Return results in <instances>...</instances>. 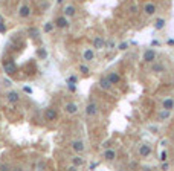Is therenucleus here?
<instances>
[{
    "instance_id": "obj_1",
    "label": "nucleus",
    "mask_w": 174,
    "mask_h": 171,
    "mask_svg": "<svg viewBox=\"0 0 174 171\" xmlns=\"http://www.w3.org/2000/svg\"><path fill=\"white\" fill-rule=\"evenodd\" d=\"M3 69H5V72H6L8 75H14V73L17 72V64L14 63L12 58H8V60L3 61Z\"/></svg>"
},
{
    "instance_id": "obj_2",
    "label": "nucleus",
    "mask_w": 174,
    "mask_h": 171,
    "mask_svg": "<svg viewBox=\"0 0 174 171\" xmlns=\"http://www.w3.org/2000/svg\"><path fill=\"white\" fill-rule=\"evenodd\" d=\"M55 26H57V28H60V29L67 28V26H69V17H66V15L57 17V20H55Z\"/></svg>"
},
{
    "instance_id": "obj_3",
    "label": "nucleus",
    "mask_w": 174,
    "mask_h": 171,
    "mask_svg": "<svg viewBox=\"0 0 174 171\" xmlns=\"http://www.w3.org/2000/svg\"><path fill=\"white\" fill-rule=\"evenodd\" d=\"M154 60H156V52L153 49H147L144 52V61L145 63H153Z\"/></svg>"
},
{
    "instance_id": "obj_4",
    "label": "nucleus",
    "mask_w": 174,
    "mask_h": 171,
    "mask_svg": "<svg viewBox=\"0 0 174 171\" xmlns=\"http://www.w3.org/2000/svg\"><path fill=\"white\" fill-rule=\"evenodd\" d=\"M83 58H84V61H93V60H95V52H93V49H90V47L84 49Z\"/></svg>"
},
{
    "instance_id": "obj_5",
    "label": "nucleus",
    "mask_w": 174,
    "mask_h": 171,
    "mask_svg": "<svg viewBox=\"0 0 174 171\" xmlns=\"http://www.w3.org/2000/svg\"><path fill=\"white\" fill-rule=\"evenodd\" d=\"M86 113H87V116H95V115L98 113V106H96L95 102L87 104V107H86Z\"/></svg>"
},
{
    "instance_id": "obj_6",
    "label": "nucleus",
    "mask_w": 174,
    "mask_h": 171,
    "mask_svg": "<svg viewBox=\"0 0 174 171\" xmlns=\"http://www.w3.org/2000/svg\"><path fill=\"white\" fill-rule=\"evenodd\" d=\"M63 14H64L66 17H73V15L76 14V9H75V6H72V5H66V6L63 8Z\"/></svg>"
},
{
    "instance_id": "obj_7",
    "label": "nucleus",
    "mask_w": 174,
    "mask_h": 171,
    "mask_svg": "<svg viewBox=\"0 0 174 171\" xmlns=\"http://www.w3.org/2000/svg\"><path fill=\"white\" fill-rule=\"evenodd\" d=\"M64 112L69 113V115H73V113L78 112V106H76L75 102H67V104L64 106Z\"/></svg>"
},
{
    "instance_id": "obj_8",
    "label": "nucleus",
    "mask_w": 174,
    "mask_h": 171,
    "mask_svg": "<svg viewBox=\"0 0 174 171\" xmlns=\"http://www.w3.org/2000/svg\"><path fill=\"white\" fill-rule=\"evenodd\" d=\"M57 110L55 109H46V112H44V118L47 119V121H55L57 119Z\"/></svg>"
},
{
    "instance_id": "obj_9",
    "label": "nucleus",
    "mask_w": 174,
    "mask_h": 171,
    "mask_svg": "<svg viewBox=\"0 0 174 171\" xmlns=\"http://www.w3.org/2000/svg\"><path fill=\"white\" fill-rule=\"evenodd\" d=\"M18 15H20L21 18H26V17H29V15H31V8H29L28 5H23V6H20V9H18Z\"/></svg>"
},
{
    "instance_id": "obj_10",
    "label": "nucleus",
    "mask_w": 174,
    "mask_h": 171,
    "mask_svg": "<svg viewBox=\"0 0 174 171\" xmlns=\"http://www.w3.org/2000/svg\"><path fill=\"white\" fill-rule=\"evenodd\" d=\"M139 154H141L142 157L150 156V154H151V147H150V145H147V144H142V145H141V148H139Z\"/></svg>"
},
{
    "instance_id": "obj_11",
    "label": "nucleus",
    "mask_w": 174,
    "mask_h": 171,
    "mask_svg": "<svg viewBox=\"0 0 174 171\" xmlns=\"http://www.w3.org/2000/svg\"><path fill=\"white\" fill-rule=\"evenodd\" d=\"M112 86H113V84L110 83L109 76H102V78L99 80V87H101V89H105V90H109Z\"/></svg>"
},
{
    "instance_id": "obj_12",
    "label": "nucleus",
    "mask_w": 174,
    "mask_h": 171,
    "mask_svg": "<svg viewBox=\"0 0 174 171\" xmlns=\"http://www.w3.org/2000/svg\"><path fill=\"white\" fill-rule=\"evenodd\" d=\"M144 12H145L147 15H153V14L156 12V5H154V3H147V5L144 6Z\"/></svg>"
},
{
    "instance_id": "obj_13",
    "label": "nucleus",
    "mask_w": 174,
    "mask_h": 171,
    "mask_svg": "<svg viewBox=\"0 0 174 171\" xmlns=\"http://www.w3.org/2000/svg\"><path fill=\"white\" fill-rule=\"evenodd\" d=\"M72 148H73L76 153H83L86 147H84V142H83V141H75V142L72 144Z\"/></svg>"
},
{
    "instance_id": "obj_14",
    "label": "nucleus",
    "mask_w": 174,
    "mask_h": 171,
    "mask_svg": "<svg viewBox=\"0 0 174 171\" xmlns=\"http://www.w3.org/2000/svg\"><path fill=\"white\" fill-rule=\"evenodd\" d=\"M104 46H105V41H104L101 37H95V38H93V47H95V49H102Z\"/></svg>"
},
{
    "instance_id": "obj_15",
    "label": "nucleus",
    "mask_w": 174,
    "mask_h": 171,
    "mask_svg": "<svg viewBox=\"0 0 174 171\" xmlns=\"http://www.w3.org/2000/svg\"><path fill=\"white\" fill-rule=\"evenodd\" d=\"M6 98H8V101H9V102H18L20 95H18L17 92H9V93L6 95Z\"/></svg>"
},
{
    "instance_id": "obj_16",
    "label": "nucleus",
    "mask_w": 174,
    "mask_h": 171,
    "mask_svg": "<svg viewBox=\"0 0 174 171\" xmlns=\"http://www.w3.org/2000/svg\"><path fill=\"white\" fill-rule=\"evenodd\" d=\"M162 107H164V109H167V110H173V109H174V99H171V98L164 99Z\"/></svg>"
},
{
    "instance_id": "obj_17",
    "label": "nucleus",
    "mask_w": 174,
    "mask_h": 171,
    "mask_svg": "<svg viewBox=\"0 0 174 171\" xmlns=\"http://www.w3.org/2000/svg\"><path fill=\"white\" fill-rule=\"evenodd\" d=\"M109 80H110V83H112V84H118V83L121 81V76H119V73H118V72H112V73L109 75Z\"/></svg>"
},
{
    "instance_id": "obj_18",
    "label": "nucleus",
    "mask_w": 174,
    "mask_h": 171,
    "mask_svg": "<svg viewBox=\"0 0 174 171\" xmlns=\"http://www.w3.org/2000/svg\"><path fill=\"white\" fill-rule=\"evenodd\" d=\"M104 157H105L107 161H110V162H112V161H115V157H116L115 150H109V148H107V150L104 151Z\"/></svg>"
},
{
    "instance_id": "obj_19",
    "label": "nucleus",
    "mask_w": 174,
    "mask_h": 171,
    "mask_svg": "<svg viewBox=\"0 0 174 171\" xmlns=\"http://www.w3.org/2000/svg\"><path fill=\"white\" fill-rule=\"evenodd\" d=\"M165 23H167V21H165L164 18H157V20L154 21V29H156V31L164 29V28H165Z\"/></svg>"
},
{
    "instance_id": "obj_20",
    "label": "nucleus",
    "mask_w": 174,
    "mask_h": 171,
    "mask_svg": "<svg viewBox=\"0 0 174 171\" xmlns=\"http://www.w3.org/2000/svg\"><path fill=\"white\" fill-rule=\"evenodd\" d=\"M170 115H171V110L164 109V112L159 115V119H160V121H165V119H168V118H170Z\"/></svg>"
},
{
    "instance_id": "obj_21",
    "label": "nucleus",
    "mask_w": 174,
    "mask_h": 171,
    "mask_svg": "<svg viewBox=\"0 0 174 171\" xmlns=\"http://www.w3.org/2000/svg\"><path fill=\"white\" fill-rule=\"evenodd\" d=\"M72 164H73L75 167H81V165L84 164V161H83V157H79V156H75V157H72Z\"/></svg>"
},
{
    "instance_id": "obj_22",
    "label": "nucleus",
    "mask_w": 174,
    "mask_h": 171,
    "mask_svg": "<svg viewBox=\"0 0 174 171\" xmlns=\"http://www.w3.org/2000/svg\"><path fill=\"white\" fill-rule=\"evenodd\" d=\"M38 58H41V60H46L47 58V50L44 47H40L38 49Z\"/></svg>"
},
{
    "instance_id": "obj_23",
    "label": "nucleus",
    "mask_w": 174,
    "mask_h": 171,
    "mask_svg": "<svg viewBox=\"0 0 174 171\" xmlns=\"http://www.w3.org/2000/svg\"><path fill=\"white\" fill-rule=\"evenodd\" d=\"M53 26H55V23H50V21H47V23L44 24V32H52Z\"/></svg>"
},
{
    "instance_id": "obj_24",
    "label": "nucleus",
    "mask_w": 174,
    "mask_h": 171,
    "mask_svg": "<svg viewBox=\"0 0 174 171\" xmlns=\"http://www.w3.org/2000/svg\"><path fill=\"white\" fill-rule=\"evenodd\" d=\"M29 35L34 37V38H37V37H38V29H37V28H31V29H29Z\"/></svg>"
},
{
    "instance_id": "obj_25",
    "label": "nucleus",
    "mask_w": 174,
    "mask_h": 171,
    "mask_svg": "<svg viewBox=\"0 0 174 171\" xmlns=\"http://www.w3.org/2000/svg\"><path fill=\"white\" fill-rule=\"evenodd\" d=\"M79 72H81V73H84V75H87V73L90 72V69H89L86 64H81V66H79Z\"/></svg>"
},
{
    "instance_id": "obj_26",
    "label": "nucleus",
    "mask_w": 174,
    "mask_h": 171,
    "mask_svg": "<svg viewBox=\"0 0 174 171\" xmlns=\"http://www.w3.org/2000/svg\"><path fill=\"white\" fill-rule=\"evenodd\" d=\"M153 72H164V66H162V64H157V63H156V64L153 66Z\"/></svg>"
},
{
    "instance_id": "obj_27",
    "label": "nucleus",
    "mask_w": 174,
    "mask_h": 171,
    "mask_svg": "<svg viewBox=\"0 0 174 171\" xmlns=\"http://www.w3.org/2000/svg\"><path fill=\"white\" fill-rule=\"evenodd\" d=\"M75 83H76V76H73V75H72V76H69V78H67V84H75Z\"/></svg>"
},
{
    "instance_id": "obj_28",
    "label": "nucleus",
    "mask_w": 174,
    "mask_h": 171,
    "mask_svg": "<svg viewBox=\"0 0 174 171\" xmlns=\"http://www.w3.org/2000/svg\"><path fill=\"white\" fill-rule=\"evenodd\" d=\"M127 47H128V44H127V43H121V44L118 46V49H119V50H125Z\"/></svg>"
},
{
    "instance_id": "obj_29",
    "label": "nucleus",
    "mask_w": 174,
    "mask_h": 171,
    "mask_svg": "<svg viewBox=\"0 0 174 171\" xmlns=\"http://www.w3.org/2000/svg\"><path fill=\"white\" fill-rule=\"evenodd\" d=\"M165 159H167V151L164 150V151L160 153V161H165Z\"/></svg>"
},
{
    "instance_id": "obj_30",
    "label": "nucleus",
    "mask_w": 174,
    "mask_h": 171,
    "mask_svg": "<svg viewBox=\"0 0 174 171\" xmlns=\"http://www.w3.org/2000/svg\"><path fill=\"white\" fill-rule=\"evenodd\" d=\"M67 87H69L70 92H75V84H67Z\"/></svg>"
},
{
    "instance_id": "obj_31",
    "label": "nucleus",
    "mask_w": 174,
    "mask_h": 171,
    "mask_svg": "<svg viewBox=\"0 0 174 171\" xmlns=\"http://www.w3.org/2000/svg\"><path fill=\"white\" fill-rule=\"evenodd\" d=\"M6 31V26H5V23H0V32H5Z\"/></svg>"
},
{
    "instance_id": "obj_32",
    "label": "nucleus",
    "mask_w": 174,
    "mask_h": 171,
    "mask_svg": "<svg viewBox=\"0 0 174 171\" xmlns=\"http://www.w3.org/2000/svg\"><path fill=\"white\" fill-rule=\"evenodd\" d=\"M23 90H24L26 93H32V89H31V87H28V86H26V87H24Z\"/></svg>"
},
{
    "instance_id": "obj_33",
    "label": "nucleus",
    "mask_w": 174,
    "mask_h": 171,
    "mask_svg": "<svg viewBox=\"0 0 174 171\" xmlns=\"http://www.w3.org/2000/svg\"><path fill=\"white\" fill-rule=\"evenodd\" d=\"M76 168H78V167H75V165H73V164H72V165H70V167H69V171H76Z\"/></svg>"
},
{
    "instance_id": "obj_34",
    "label": "nucleus",
    "mask_w": 174,
    "mask_h": 171,
    "mask_svg": "<svg viewBox=\"0 0 174 171\" xmlns=\"http://www.w3.org/2000/svg\"><path fill=\"white\" fill-rule=\"evenodd\" d=\"M102 147H104V148H109V147H110V142H104Z\"/></svg>"
},
{
    "instance_id": "obj_35",
    "label": "nucleus",
    "mask_w": 174,
    "mask_h": 171,
    "mask_svg": "<svg viewBox=\"0 0 174 171\" xmlns=\"http://www.w3.org/2000/svg\"><path fill=\"white\" fill-rule=\"evenodd\" d=\"M162 170H168V164L164 162V164H162Z\"/></svg>"
},
{
    "instance_id": "obj_36",
    "label": "nucleus",
    "mask_w": 174,
    "mask_h": 171,
    "mask_svg": "<svg viewBox=\"0 0 174 171\" xmlns=\"http://www.w3.org/2000/svg\"><path fill=\"white\" fill-rule=\"evenodd\" d=\"M0 23H3V17L2 15H0Z\"/></svg>"
},
{
    "instance_id": "obj_37",
    "label": "nucleus",
    "mask_w": 174,
    "mask_h": 171,
    "mask_svg": "<svg viewBox=\"0 0 174 171\" xmlns=\"http://www.w3.org/2000/svg\"><path fill=\"white\" fill-rule=\"evenodd\" d=\"M57 2H58V3H61V2H63V0H57Z\"/></svg>"
}]
</instances>
